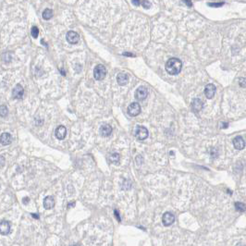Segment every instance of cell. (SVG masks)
Listing matches in <instances>:
<instances>
[{
    "label": "cell",
    "instance_id": "6da1fadb",
    "mask_svg": "<svg viewBox=\"0 0 246 246\" xmlns=\"http://www.w3.org/2000/svg\"><path fill=\"white\" fill-rule=\"evenodd\" d=\"M182 69V62L176 57L168 59L166 63V70L170 75H177Z\"/></svg>",
    "mask_w": 246,
    "mask_h": 246
},
{
    "label": "cell",
    "instance_id": "7a4b0ae2",
    "mask_svg": "<svg viewBox=\"0 0 246 246\" xmlns=\"http://www.w3.org/2000/svg\"><path fill=\"white\" fill-rule=\"evenodd\" d=\"M107 75V69L103 65H97L94 70V76L96 81L103 80Z\"/></svg>",
    "mask_w": 246,
    "mask_h": 246
},
{
    "label": "cell",
    "instance_id": "3957f363",
    "mask_svg": "<svg viewBox=\"0 0 246 246\" xmlns=\"http://www.w3.org/2000/svg\"><path fill=\"white\" fill-rule=\"evenodd\" d=\"M134 95H135V98H136L137 100L142 101V100H144V99L147 97V95H148V90H147V88H146L145 86H140V87H138L136 89Z\"/></svg>",
    "mask_w": 246,
    "mask_h": 246
},
{
    "label": "cell",
    "instance_id": "277c9868",
    "mask_svg": "<svg viewBox=\"0 0 246 246\" xmlns=\"http://www.w3.org/2000/svg\"><path fill=\"white\" fill-rule=\"evenodd\" d=\"M148 130L143 126H138L135 129V137L138 140L142 141L148 137Z\"/></svg>",
    "mask_w": 246,
    "mask_h": 246
},
{
    "label": "cell",
    "instance_id": "5b68a950",
    "mask_svg": "<svg viewBox=\"0 0 246 246\" xmlns=\"http://www.w3.org/2000/svg\"><path fill=\"white\" fill-rule=\"evenodd\" d=\"M128 114L131 117H136L140 113H141V106L138 103H132L127 109Z\"/></svg>",
    "mask_w": 246,
    "mask_h": 246
},
{
    "label": "cell",
    "instance_id": "8992f818",
    "mask_svg": "<svg viewBox=\"0 0 246 246\" xmlns=\"http://www.w3.org/2000/svg\"><path fill=\"white\" fill-rule=\"evenodd\" d=\"M66 38H67V41L71 44V45H75L79 42L80 40V36L79 34L76 32V31H70L67 35H66Z\"/></svg>",
    "mask_w": 246,
    "mask_h": 246
},
{
    "label": "cell",
    "instance_id": "52a82bcc",
    "mask_svg": "<svg viewBox=\"0 0 246 246\" xmlns=\"http://www.w3.org/2000/svg\"><path fill=\"white\" fill-rule=\"evenodd\" d=\"M215 94H216V86L212 83L207 84L205 88V94L206 98H208V99L213 98Z\"/></svg>",
    "mask_w": 246,
    "mask_h": 246
},
{
    "label": "cell",
    "instance_id": "ba28073f",
    "mask_svg": "<svg viewBox=\"0 0 246 246\" xmlns=\"http://www.w3.org/2000/svg\"><path fill=\"white\" fill-rule=\"evenodd\" d=\"M23 94H24V90H23L22 86L21 84H17V85L14 87L13 91H12L13 98H15V99H21V98H22Z\"/></svg>",
    "mask_w": 246,
    "mask_h": 246
},
{
    "label": "cell",
    "instance_id": "9c48e42d",
    "mask_svg": "<svg viewBox=\"0 0 246 246\" xmlns=\"http://www.w3.org/2000/svg\"><path fill=\"white\" fill-rule=\"evenodd\" d=\"M174 221H175V217L170 212H166L162 217V222H163L164 226H166V227L173 224Z\"/></svg>",
    "mask_w": 246,
    "mask_h": 246
},
{
    "label": "cell",
    "instance_id": "30bf717a",
    "mask_svg": "<svg viewBox=\"0 0 246 246\" xmlns=\"http://www.w3.org/2000/svg\"><path fill=\"white\" fill-rule=\"evenodd\" d=\"M0 232L2 235H7L10 232V224L8 221L2 220L0 223Z\"/></svg>",
    "mask_w": 246,
    "mask_h": 246
},
{
    "label": "cell",
    "instance_id": "8fae6325",
    "mask_svg": "<svg viewBox=\"0 0 246 246\" xmlns=\"http://www.w3.org/2000/svg\"><path fill=\"white\" fill-rule=\"evenodd\" d=\"M67 134V129L64 126H58L55 129V135L58 140H64V138L66 137Z\"/></svg>",
    "mask_w": 246,
    "mask_h": 246
},
{
    "label": "cell",
    "instance_id": "7c38bea8",
    "mask_svg": "<svg viewBox=\"0 0 246 246\" xmlns=\"http://www.w3.org/2000/svg\"><path fill=\"white\" fill-rule=\"evenodd\" d=\"M233 145L236 149L238 150H242L244 148L245 146V142H244V140L243 139V137L237 136L234 138L233 140Z\"/></svg>",
    "mask_w": 246,
    "mask_h": 246
},
{
    "label": "cell",
    "instance_id": "4fadbf2b",
    "mask_svg": "<svg viewBox=\"0 0 246 246\" xmlns=\"http://www.w3.org/2000/svg\"><path fill=\"white\" fill-rule=\"evenodd\" d=\"M99 132H100V134L103 137H109L110 136V134L112 133V128L110 125L108 124H104L100 127L99 129Z\"/></svg>",
    "mask_w": 246,
    "mask_h": 246
},
{
    "label": "cell",
    "instance_id": "5bb4252c",
    "mask_svg": "<svg viewBox=\"0 0 246 246\" xmlns=\"http://www.w3.org/2000/svg\"><path fill=\"white\" fill-rule=\"evenodd\" d=\"M55 205V200L52 196H46L44 199V207L47 210L52 209Z\"/></svg>",
    "mask_w": 246,
    "mask_h": 246
},
{
    "label": "cell",
    "instance_id": "9a60e30c",
    "mask_svg": "<svg viewBox=\"0 0 246 246\" xmlns=\"http://www.w3.org/2000/svg\"><path fill=\"white\" fill-rule=\"evenodd\" d=\"M117 82L121 86L126 85L129 82V75L127 73H119L117 76Z\"/></svg>",
    "mask_w": 246,
    "mask_h": 246
},
{
    "label": "cell",
    "instance_id": "2e32d148",
    "mask_svg": "<svg viewBox=\"0 0 246 246\" xmlns=\"http://www.w3.org/2000/svg\"><path fill=\"white\" fill-rule=\"evenodd\" d=\"M191 108H192L193 111L199 112L200 110L203 109V102H202V100L199 99V98L193 99L192 102H191Z\"/></svg>",
    "mask_w": 246,
    "mask_h": 246
},
{
    "label": "cell",
    "instance_id": "e0dca14e",
    "mask_svg": "<svg viewBox=\"0 0 246 246\" xmlns=\"http://www.w3.org/2000/svg\"><path fill=\"white\" fill-rule=\"evenodd\" d=\"M0 140H1V143L3 145H8L11 143V141H12V138L11 135L7 133H2L1 137H0Z\"/></svg>",
    "mask_w": 246,
    "mask_h": 246
},
{
    "label": "cell",
    "instance_id": "ac0fdd59",
    "mask_svg": "<svg viewBox=\"0 0 246 246\" xmlns=\"http://www.w3.org/2000/svg\"><path fill=\"white\" fill-rule=\"evenodd\" d=\"M53 16V10L50 9V8H46L43 12V18L45 20H50Z\"/></svg>",
    "mask_w": 246,
    "mask_h": 246
},
{
    "label": "cell",
    "instance_id": "d6986e66",
    "mask_svg": "<svg viewBox=\"0 0 246 246\" xmlns=\"http://www.w3.org/2000/svg\"><path fill=\"white\" fill-rule=\"evenodd\" d=\"M235 208L239 212H244L246 210V205L244 203L237 202V203H235Z\"/></svg>",
    "mask_w": 246,
    "mask_h": 246
},
{
    "label": "cell",
    "instance_id": "ffe728a7",
    "mask_svg": "<svg viewBox=\"0 0 246 246\" xmlns=\"http://www.w3.org/2000/svg\"><path fill=\"white\" fill-rule=\"evenodd\" d=\"M109 159L113 164H118V161H119V155L117 154V153H114V154L110 155Z\"/></svg>",
    "mask_w": 246,
    "mask_h": 246
},
{
    "label": "cell",
    "instance_id": "44dd1931",
    "mask_svg": "<svg viewBox=\"0 0 246 246\" xmlns=\"http://www.w3.org/2000/svg\"><path fill=\"white\" fill-rule=\"evenodd\" d=\"M31 34L33 38H37L38 35H39V29L36 27V26H33V27L31 29Z\"/></svg>",
    "mask_w": 246,
    "mask_h": 246
},
{
    "label": "cell",
    "instance_id": "7402d4cb",
    "mask_svg": "<svg viewBox=\"0 0 246 246\" xmlns=\"http://www.w3.org/2000/svg\"><path fill=\"white\" fill-rule=\"evenodd\" d=\"M7 114V109L6 106H1L0 107V115L1 117H6Z\"/></svg>",
    "mask_w": 246,
    "mask_h": 246
},
{
    "label": "cell",
    "instance_id": "603a6c76",
    "mask_svg": "<svg viewBox=\"0 0 246 246\" xmlns=\"http://www.w3.org/2000/svg\"><path fill=\"white\" fill-rule=\"evenodd\" d=\"M142 5L144 8H150L151 7V2L150 1H142Z\"/></svg>",
    "mask_w": 246,
    "mask_h": 246
},
{
    "label": "cell",
    "instance_id": "cb8c5ba5",
    "mask_svg": "<svg viewBox=\"0 0 246 246\" xmlns=\"http://www.w3.org/2000/svg\"><path fill=\"white\" fill-rule=\"evenodd\" d=\"M209 6L211 7H221L224 5V2H219V3H208Z\"/></svg>",
    "mask_w": 246,
    "mask_h": 246
},
{
    "label": "cell",
    "instance_id": "d4e9b609",
    "mask_svg": "<svg viewBox=\"0 0 246 246\" xmlns=\"http://www.w3.org/2000/svg\"><path fill=\"white\" fill-rule=\"evenodd\" d=\"M239 84H240V86H242V87H245L246 79H244V78H240V81H239Z\"/></svg>",
    "mask_w": 246,
    "mask_h": 246
},
{
    "label": "cell",
    "instance_id": "484cf974",
    "mask_svg": "<svg viewBox=\"0 0 246 246\" xmlns=\"http://www.w3.org/2000/svg\"><path fill=\"white\" fill-rule=\"evenodd\" d=\"M114 213H115V216H116V219H118L119 222L121 221V219H120V217H119V213H118V211H117V210H115L114 211Z\"/></svg>",
    "mask_w": 246,
    "mask_h": 246
},
{
    "label": "cell",
    "instance_id": "4316f807",
    "mask_svg": "<svg viewBox=\"0 0 246 246\" xmlns=\"http://www.w3.org/2000/svg\"><path fill=\"white\" fill-rule=\"evenodd\" d=\"M132 4L135 5V6H140L142 4V1H135V0H133L132 1Z\"/></svg>",
    "mask_w": 246,
    "mask_h": 246
},
{
    "label": "cell",
    "instance_id": "83f0119b",
    "mask_svg": "<svg viewBox=\"0 0 246 246\" xmlns=\"http://www.w3.org/2000/svg\"><path fill=\"white\" fill-rule=\"evenodd\" d=\"M184 3H185L186 5H188L189 7H191V6H192V3L190 2V1H184Z\"/></svg>",
    "mask_w": 246,
    "mask_h": 246
},
{
    "label": "cell",
    "instance_id": "f1b7e54d",
    "mask_svg": "<svg viewBox=\"0 0 246 246\" xmlns=\"http://www.w3.org/2000/svg\"><path fill=\"white\" fill-rule=\"evenodd\" d=\"M4 163H5V158L3 157H1V166H3Z\"/></svg>",
    "mask_w": 246,
    "mask_h": 246
},
{
    "label": "cell",
    "instance_id": "f546056e",
    "mask_svg": "<svg viewBox=\"0 0 246 246\" xmlns=\"http://www.w3.org/2000/svg\"><path fill=\"white\" fill-rule=\"evenodd\" d=\"M31 216H32L34 219H39V215H37V214H36V215H35V214H31Z\"/></svg>",
    "mask_w": 246,
    "mask_h": 246
},
{
    "label": "cell",
    "instance_id": "4dcf8cb0",
    "mask_svg": "<svg viewBox=\"0 0 246 246\" xmlns=\"http://www.w3.org/2000/svg\"><path fill=\"white\" fill-rule=\"evenodd\" d=\"M28 201H29V198H27V197H25V198H24V199H23V203H24V204H25V205H26V204H27V202Z\"/></svg>",
    "mask_w": 246,
    "mask_h": 246
},
{
    "label": "cell",
    "instance_id": "1f68e13d",
    "mask_svg": "<svg viewBox=\"0 0 246 246\" xmlns=\"http://www.w3.org/2000/svg\"><path fill=\"white\" fill-rule=\"evenodd\" d=\"M70 246H79V245H77V244H74V245H70Z\"/></svg>",
    "mask_w": 246,
    "mask_h": 246
},
{
    "label": "cell",
    "instance_id": "d6a6232c",
    "mask_svg": "<svg viewBox=\"0 0 246 246\" xmlns=\"http://www.w3.org/2000/svg\"><path fill=\"white\" fill-rule=\"evenodd\" d=\"M237 246H242L241 244H237Z\"/></svg>",
    "mask_w": 246,
    "mask_h": 246
}]
</instances>
